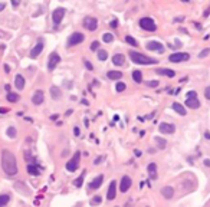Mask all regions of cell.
Here are the masks:
<instances>
[{
    "instance_id": "cell-26",
    "label": "cell",
    "mask_w": 210,
    "mask_h": 207,
    "mask_svg": "<svg viewBox=\"0 0 210 207\" xmlns=\"http://www.w3.org/2000/svg\"><path fill=\"white\" fill-rule=\"evenodd\" d=\"M19 94H14V92H7V95H6V99H7V102H10V104H14V102H17L19 101Z\"/></svg>"
},
{
    "instance_id": "cell-7",
    "label": "cell",
    "mask_w": 210,
    "mask_h": 207,
    "mask_svg": "<svg viewBox=\"0 0 210 207\" xmlns=\"http://www.w3.org/2000/svg\"><path fill=\"white\" fill-rule=\"evenodd\" d=\"M61 63V56L58 52H52V53L49 55V59H48V71L49 72H52V71H55L56 66Z\"/></svg>"
},
{
    "instance_id": "cell-21",
    "label": "cell",
    "mask_w": 210,
    "mask_h": 207,
    "mask_svg": "<svg viewBox=\"0 0 210 207\" xmlns=\"http://www.w3.org/2000/svg\"><path fill=\"white\" fill-rule=\"evenodd\" d=\"M112 63L115 66H122L125 63V56L122 53H115L112 56Z\"/></svg>"
},
{
    "instance_id": "cell-11",
    "label": "cell",
    "mask_w": 210,
    "mask_h": 207,
    "mask_svg": "<svg viewBox=\"0 0 210 207\" xmlns=\"http://www.w3.org/2000/svg\"><path fill=\"white\" fill-rule=\"evenodd\" d=\"M131 184H133V180H131V177L130 175H124L121 178V181H120V191H122V193H127L128 190H130V187H131Z\"/></svg>"
},
{
    "instance_id": "cell-2",
    "label": "cell",
    "mask_w": 210,
    "mask_h": 207,
    "mask_svg": "<svg viewBox=\"0 0 210 207\" xmlns=\"http://www.w3.org/2000/svg\"><path fill=\"white\" fill-rule=\"evenodd\" d=\"M128 55H130L131 61H133L134 63H137V65H155V63H158V61H157V59H154V58H150V56H147V55L141 53V52L130 50V52H128Z\"/></svg>"
},
{
    "instance_id": "cell-28",
    "label": "cell",
    "mask_w": 210,
    "mask_h": 207,
    "mask_svg": "<svg viewBox=\"0 0 210 207\" xmlns=\"http://www.w3.org/2000/svg\"><path fill=\"white\" fill-rule=\"evenodd\" d=\"M133 79L135 84H141L143 82V74H141V71H133Z\"/></svg>"
},
{
    "instance_id": "cell-43",
    "label": "cell",
    "mask_w": 210,
    "mask_h": 207,
    "mask_svg": "<svg viewBox=\"0 0 210 207\" xmlns=\"http://www.w3.org/2000/svg\"><path fill=\"white\" fill-rule=\"evenodd\" d=\"M10 1H12V6H14V7H17V6L20 4V1H22V0H10Z\"/></svg>"
},
{
    "instance_id": "cell-30",
    "label": "cell",
    "mask_w": 210,
    "mask_h": 207,
    "mask_svg": "<svg viewBox=\"0 0 210 207\" xmlns=\"http://www.w3.org/2000/svg\"><path fill=\"white\" fill-rule=\"evenodd\" d=\"M125 42L130 45V46L138 48V42H137V39H134L133 36H130V35H127V36H125Z\"/></svg>"
},
{
    "instance_id": "cell-8",
    "label": "cell",
    "mask_w": 210,
    "mask_h": 207,
    "mask_svg": "<svg viewBox=\"0 0 210 207\" xmlns=\"http://www.w3.org/2000/svg\"><path fill=\"white\" fill-rule=\"evenodd\" d=\"M84 27L89 30V32H95L97 29H98V20H97V17H94V16H87L85 19H84Z\"/></svg>"
},
{
    "instance_id": "cell-14",
    "label": "cell",
    "mask_w": 210,
    "mask_h": 207,
    "mask_svg": "<svg viewBox=\"0 0 210 207\" xmlns=\"http://www.w3.org/2000/svg\"><path fill=\"white\" fill-rule=\"evenodd\" d=\"M158 130H160V132H163V134H174L176 125L174 124H168V122H161L158 125Z\"/></svg>"
},
{
    "instance_id": "cell-48",
    "label": "cell",
    "mask_w": 210,
    "mask_h": 207,
    "mask_svg": "<svg viewBox=\"0 0 210 207\" xmlns=\"http://www.w3.org/2000/svg\"><path fill=\"white\" fill-rule=\"evenodd\" d=\"M4 72H6V74H9V72H10V66L9 65H4Z\"/></svg>"
},
{
    "instance_id": "cell-38",
    "label": "cell",
    "mask_w": 210,
    "mask_h": 207,
    "mask_svg": "<svg viewBox=\"0 0 210 207\" xmlns=\"http://www.w3.org/2000/svg\"><path fill=\"white\" fill-rule=\"evenodd\" d=\"M209 53H210V48H207V49H204V50H201V52H200L199 58H200V59H203V58H206Z\"/></svg>"
},
{
    "instance_id": "cell-39",
    "label": "cell",
    "mask_w": 210,
    "mask_h": 207,
    "mask_svg": "<svg viewBox=\"0 0 210 207\" xmlns=\"http://www.w3.org/2000/svg\"><path fill=\"white\" fill-rule=\"evenodd\" d=\"M101 201H102V197L101 196H95L92 200H91V203H92V204H100Z\"/></svg>"
},
{
    "instance_id": "cell-34",
    "label": "cell",
    "mask_w": 210,
    "mask_h": 207,
    "mask_svg": "<svg viewBox=\"0 0 210 207\" xmlns=\"http://www.w3.org/2000/svg\"><path fill=\"white\" fill-rule=\"evenodd\" d=\"M127 89V85H125V82H117V85H115V91L120 94V92H124Z\"/></svg>"
},
{
    "instance_id": "cell-15",
    "label": "cell",
    "mask_w": 210,
    "mask_h": 207,
    "mask_svg": "<svg viewBox=\"0 0 210 207\" xmlns=\"http://www.w3.org/2000/svg\"><path fill=\"white\" fill-rule=\"evenodd\" d=\"M102 183H104V175L100 174L98 177H95L91 183H89V191H94V190H98L101 185H102Z\"/></svg>"
},
{
    "instance_id": "cell-50",
    "label": "cell",
    "mask_w": 210,
    "mask_h": 207,
    "mask_svg": "<svg viewBox=\"0 0 210 207\" xmlns=\"http://www.w3.org/2000/svg\"><path fill=\"white\" fill-rule=\"evenodd\" d=\"M3 9H4V4H3V3H0V12L3 10Z\"/></svg>"
},
{
    "instance_id": "cell-6",
    "label": "cell",
    "mask_w": 210,
    "mask_h": 207,
    "mask_svg": "<svg viewBox=\"0 0 210 207\" xmlns=\"http://www.w3.org/2000/svg\"><path fill=\"white\" fill-rule=\"evenodd\" d=\"M79 160H81V151H76V153L74 154V157H72V158L66 163V170L68 171H71V173L76 171L78 167H79Z\"/></svg>"
},
{
    "instance_id": "cell-23",
    "label": "cell",
    "mask_w": 210,
    "mask_h": 207,
    "mask_svg": "<svg viewBox=\"0 0 210 207\" xmlns=\"http://www.w3.org/2000/svg\"><path fill=\"white\" fill-rule=\"evenodd\" d=\"M51 97H52V99H55V101H59V99L62 98V91L58 87H51Z\"/></svg>"
},
{
    "instance_id": "cell-27",
    "label": "cell",
    "mask_w": 210,
    "mask_h": 207,
    "mask_svg": "<svg viewBox=\"0 0 210 207\" xmlns=\"http://www.w3.org/2000/svg\"><path fill=\"white\" fill-rule=\"evenodd\" d=\"M154 141H155V144H157V148H160V150H164L167 147V141L164 138H161V137H155Z\"/></svg>"
},
{
    "instance_id": "cell-13",
    "label": "cell",
    "mask_w": 210,
    "mask_h": 207,
    "mask_svg": "<svg viewBox=\"0 0 210 207\" xmlns=\"http://www.w3.org/2000/svg\"><path fill=\"white\" fill-rule=\"evenodd\" d=\"M117 187H118V184H117V181L115 180H112L110 183V187H108V191H107V200H110V201H112L115 197H117Z\"/></svg>"
},
{
    "instance_id": "cell-3",
    "label": "cell",
    "mask_w": 210,
    "mask_h": 207,
    "mask_svg": "<svg viewBox=\"0 0 210 207\" xmlns=\"http://www.w3.org/2000/svg\"><path fill=\"white\" fill-rule=\"evenodd\" d=\"M138 25L143 30H147V32H155L157 30V25L151 17H141Z\"/></svg>"
},
{
    "instance_id": "cell-25",
    "label": "cell",
    "mask_w": 210,
    "mask_h": 207,
    "mask_svg": "<svg viewBox=\"0 0 210 207\" xmlns=\"http://www.w3.org/2000/svg\"><path fill=\"white\" fill-rule=\"evenodd\" d=\"M173 109L176 111V112L178 114V115H181V117H184V115L187 114V111H186V108H184V107H183L181 104H178V102H174V104H173Z\"/></svg>"
},
{
    "instance_id": "cell-47",
    "label": "cell",
    "mask_w": 210,
    "mask_h": 207,
    "mask_svg": "<svg viewBox=\"0 0 210 207\" xmlns=\"http://www.w3.org/2000/svg\"><path fill=\"white\" fill-rule=\"evenodd\" d=\"M74 134H75V135H79V134H81V131H79V128H78V127H75V128H74Z\"/></svg>"
},
{
    "instance_id": "cell-18",
    "label": "cell",
    "mask_w": 210,
    "mask_h": 207,
    "mask_svg": "<svg viewBox=\"0 0 210 207\" xmlns=\"http://www.w3.org/2000/svg\"><path fill=\"white\" fill-rule=\"evenodd\" d=\"M161 194H163L164 198L170 200V198H173V196H174V188L171 185H166V187L161 188Z\"/></svg>"
},
{
    "instance_id": "cell-5",
    "label": "cell",
    "mask_w": 210,
    "mask_h": 207,
    "mask_svg": "<svg viewBox=\"0 0 210 207\" xmlns=\"http://www.w3.org/2000/svg\"><path fill=\"white\" fill-rule=\"evenodd\" d=\"M85 40V35L82 32H74L69 38H68V42H66V46L68 48H72V46H76V45L82 43Z\"/></svg>"
},
{
    "instance_id": "cell-51",
    "label": "cell",
    "mask_w": 210,
    "mask_h": 207,
    "mask_svg": "<svg viewBox=\"0 0 210 207\" xmlns=\"http://www.w3.org/2000/svg\"><path fill=\"white\" fill-rule=\"evenodd\" d=\"M181 1H183V3H187V1H190V0H181Z\"/></svg>"
},
{
    "instance_id": "cell-4",
    "label": "cell",
    "mask_w": 210,
    "mask_h": 207,
    "mask_svg": "<svg viewBox=\"0 0 210 207\" xmlns=\"http://www.w3.org/2000/svg\"><path fill=\"white\" fill-rule=\"evenodd\" d=\"M65 14H66V9H64V7H56L55 10L52 12V23L55 27H58L62 23Z\"/></svg>"
},
{
    "instance_id": "cell-20",
    "label": "cell",
    "mask_w": 210,
    "mask_h": 207,
    "mask_svg": "<svg viewBox=\"0 0 210 207\" xmlns=\"http://www.w3.org/2000/svg\"><path fill=\"white\" fill-rule=\"evenodd\" d=\"M158 75H164V76H168V78H174L176 76V72L173 69H168V68H158L155 71Z\"/></svg>"
},
{
    "instance_id": "cell-10",
    "label": "cell",
    "mask_w": 210,
    "mask_h": 207,
    "mask_svg": "<svg viewBox=\"0 0 210 207\" xmlns=\"http://www.w3.org/2000/svg\"><path fill=\"white\" fill-rule=\"evenodd\" d=\"M43 48H45V43H43V40L42 39H39L38 40V43L33 46V49L30 50V53H29V56H30V59H36L39 55L42 53V50H43Z\"/></svg>"
},
{
    "instance_id": "cell-41",
    "label": "cell",
    "mask_w": 210,
    "mask_h": 207,
    "mask_svg": "<svg viewBox=\"0 0 210 207\" xmlns=\"http://www.w3.org/2000/svg\"><path fill=\"white\" fill-rule=\"evenodd\" d=\"M147 87H150V88L158 87V81H150V82H147Z\"/></svg>"
},
{
    "instance_id": "cell-29",
    "label": "cell",
    "mask_w": 210,
    "mask_h": 207,
    "mask_svg": "<svg viewBox=\"0 0 210 207\" xmlns=\"http://www.w3.org/2000/svg\"><path fill=\"white\" fill-rule=\"evenodd\" d=\"M10 194H7V193H3V194H0V207L1 206H6L9 201H10Z\"/></svg>"
},
{
    "instance_id": "cell-16",
    "label": "cell",
    "mask_w": 210,
    "mask_h": 207,
    "mask_svg": "<svg viewBox=\"0 0 210 207\" xmlns=\"http://www.w3.org/2000/svg\"><path fill=\"white\" fill-rule=\"evenodd\" d=\"M43 101H45V92L43 91H40V89H38V91L33 94V97H32L33 105H42Z\"/></svg>"
},
{
    "instance_id": "cell-32",
    "label": "cell",
    "mask_w": 210,
    "mask_h": 207,
    "mask_svg": "<svg viewBox=\"0 0 210 207\" xmlns=\"http://www.w3.org/2000/svg\"><path fill=\"white\" fill-rule=\"evenodd\" d=\"M98 59H100L101 62L107 61L108 59V52L105 49H98Z\"/></svg>"
},
{
    "instance_id": "cell-49",
    "label": "cell",
    "mask_w": 210,
    "mask_h": 207,
    "mask_svg": "<svg viewBox=\"0 0 210 207\" xmlns=\"http://www.w3.org/2000/svg\"><path fill=\"white\" fill-rule=\"evenodd\" d=\"M204 164H206L207 167H210V160H204Z\"/></svg>"
},
{
    "instance_id": "cell-31",
    "label": "cell",
    "mask_w": 210,
    "mask_h": 207,
    "mask_svg": "<svg viewBox=\"0 0 210 207\" xmlns=\"http://www.w3.org/2000/svg\"><path fill=\"white\" fill-rule=\"evenodd\" d=\"M27 173H29L30 175H39V174H40V171H39V170H38V168H36V167H35L32 163L27 165Z\"/></svg>"
},
{
    "instance_id": "cell-1",
    "label": "cell",
    "mask_w": 210,
    "mask_h": 207,
    "mask_svg": "<svg viewBox=\"0 0 210 207\" xmlns=\"http://www.w3.org/2000/svg\"><path fill=\"white\" fill-rule=\"evenodd\" d=\"M1 168L9 177L17 174V163H16V157L10 150L4 148L1 151Z\"/></svg>"
},
{
    "instance_id": "cell-44",
    "label": "cell",
    "mask_w": 210,
    "mask_h": 207,
    "mask_svg": "<svg viewBox=\"0 0 210 207\" xmlns=\"http://www.w3.org/2000/svg\"><path fill=\"white\" fill-rule=\"evenodd\" d=\"M190 97H197V92L196 91H190L187 94V98H190Z\"/></svg>"
},
{
    "instance_id": "cell-45",
    "label": "cell",
    "mask_w": 210,
    "mask_h": 207,
    "mask_svg": "<svg viewBox=\"0 0 210 207\" xmlns=\"http://www.w3.org/2000/svg\"><path fill=\"white\" fill-rule=\"evenodd\" d=\"M102 160H104V157H102V155H100V157H98V158H97V160H95V165H98V164L101 163V161H102Z\"/></svg>"
},
{
    "instance_id": "cell-40",
    "label": "cell",
    "mask_w": 210,
    "mask_h": 207,
    "mask_svg": "<svg viewBox=\"0 0 210 207\" xmlns=\"http://www.w3.org/2000/svg\"><path fill=\"white\" fill-rule=\"evenodd\" d=\"M84 63H85V66H87V69L88 71H94V65L89 62V61H87V59H84Z\"/></svg>"
},
{
    "instance_id": "cell-37",
    "label": "cell",
    "mask_w": 210,
    "mask_h": 207,
    "mask_svg": "<svg viewBox=\"0 0 210 207\" xmlns=\"http://www.w3.org/2000/svg\"><path fill=\"white\" fill-rule=\"evenodd\" d=\"M89 49H91L92 52H98V49H100V42H98V40L92 42V43H91V46H89Z\"/></svg>"
},
{
    "instance_id": "cell-35",
    "label": "cell",
    "mask_w": 210,
    "mask_h": 207,
    "mask_svg": "<svg viewBox=\"0 0 210 207\" xmlns=\"http://www.w3.org/2000/svg\"><path fill=\"white\" fill-rule=\"evenodd\" d=\"M84 178H85V173L81 174V177H78L76 180L74 181V185H75V187H82V184H84Z\"/></svg>"
},
{
    "instance_id": "cell-42",
    "label": "cell",
    "mask_w": 210,
    "mask_h": 207,
    "mask_svg": "<svg viewBox=\"0 0 210 207\" xmlns=\"http://www.w3.org/2000/svg\"><path fill=\"white\" fill-rule=\"evenodd\" d=\"M204 97H206V99H210V87L204 89Z\"/></svg>"
},
{
    "instance_id": "cell-9",
    "label": "cell",
    "mask_w": 210,
    "mask_h": 207,
    "mask_svg": "<svg viewBox=\"0 0 210 207\" xmlns=\"http://www.w3.org/2000/svg\"><path fill=\"white\" fill-rule=\"evenodd\" d=\"M190 59V55L186 53V52H177V53H173L168 56V61L173 62V63H180V62H186Z\"/></svg>"
},
{
    "instance_id": "cell-46",
    "label": "cell",
    "mask_w": 210,
    "mask_h": 207,
    "mask_svg": "<svg viewBox=\"0 0 210 207\" xmlns=\"http://www.w3.org/2000/svg\"><path fill=\"white\" fill-rule=\"evenodd\" d=\"M110 26L111 27H117V26H118V22H117V20H112V22L110 23Z\"/></svg>"
},
{
    "instance_id": "cell-36",
    "label": "cell",
    "mask_w": 210,
    "mask_h": 207,
    "mask_svg": "<svg viewBox=\"0 0 210 207\" xmlns=\"http://www.w3.org/2000/svg\"><path fill=\"white\" fill-rule=\"evenodd\" d=\"M6 134H7L10 138H16V135H17V131H16V128H14V127H9Z\"/></svg>"
},
{
    "instance_id": "cell-19",
    "label": "cell",
    "mask_w": 210,
    "mask_h": 207,
    "mask_svg": "<svg viewBox=\"0 0 210 207\" xmlns=\"http://www.w3.org/2000/svg\"><path fill=\"white\" fill-rule=\"evenodd\" d=\"M186 105L191 109H197L200 107V102L197 99V97H190V98L186 99Z\"/></svg>"
},
{
    "instance_id": "cell-12",
    "label": "cell",
    "mask_w": 210,
    "mask_h": 207,
    "mask_svg": "<svg viewBox=\"0 0 210 207\" xmlns=\"http://www.w3.org/2000/svg\"><path fill=\"white\" fill-rule=\"evenodd\" d=\"M147 49H148V50H153V52H160V53H163V52H164V45L157 42V40H150V42H147Z\"/></svg>"
},
{
    "instance_id": "cell-17",
    "label": "cell",
    "mask_w": 210,
    "mask_h": 207,
    "mask_svg": "<svg viewBox=\"0 0 210 207\" xmlns=\"http://www.w3.org/2000/svg\"><path fill=\"white\" fill-rule=\"evenodd\" d=\"M14 85H16V88H17L19 91H23V89H25V85H26V79H25V76L20 75V74H17L16 78H14Z\"/></svg>"
},
{
    "instance_id": "cell-33",
    "label": "cell",
    "mask_w": 210,
    "mask_h": 207,
    "mask_svg": "<svg viewBox=\"0 0 210 207\" xmlns=\"http://www.w3.org/2000/svg\"><path fill=\"white\" fill-rule=\"evenodd\" d=\"M102 40H104L105 43L114 42V35H112V33H104V35H102Z\"/></svg>"
},
{
    "instance_id": "cell-22",
    "label": "cell",
    "mask_w": 210,
    "mask_h": 207,
    "mask_svg": "<svg viewBox=\"0 0 210 207\" xmlns=\"http://www.w3.org/2000/svg\"><path fill=\"white\" fill-rule=\"evenodd\" d=\"M147 171H148V175H150L151 180H157V164L150 163L148 167H147Z\"/></svg>"
},
{
    "instance_id": "cell-24",
    "label": "cell",
    "mask_w": 210,
    "mask_h": 207,
    "mask_svg": "<svg viewBox=\"0 0 210 207\" xmlns=\"http://www.w3.org/2000/svg\"><path fill=\"white\" fill-rule=\"evenodd\" d=\"M107 76H108V79H111V81H118V79L122 78V72H120V71H108V72H107Z\"/></svg>"
}]
</instances>
